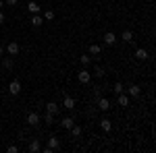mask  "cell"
<instances>
[{"label": "cell", "mask_w": 156, "mask_h": 153, "mask_svg": "<svg viewBox=\"0 0 156 153\" xmlns=\"http://www.w3.org/2000/svg\"><path fill=\"white\" fill-rule=\"evenodd\" d=\"M104 44H106V46H115V44H117V35H115L112 31L104 33Z\"/></svg>", "instance_id": "9"}, {"label": "cell", "mask_w": 156, "mask_h": 153, "mask_svg": "<svg viewBox=\"0 0 156 153\" xmlns=\"http://www.w3.org/2000/svg\"><path fill=\"white\" fill-rule=\"evenodd\" d=\"M96 104H98V108H100L102 112H108V110H110V99H108V97H98Z\"/></svg>", "instance_id": "3"}, {"label": "cell", "mask_w": 156, "mask_h": 153, "mask_svg": "<svg viewBox=\"0 0 156 153\" xmlns=\"http://www.w3.org/2000/svg\"><path fill=\"white\" fill-rule=\"evenodd\" d=\"M135 58H137V60H146V58H148V50L137 48V50H135Z\"/></svg>", "instance_id": "17"}, {"label": "cell", "mask_w": 156, "mask_h": 153, "mask_svg": "<svg viewBox=\"0 0 156 153\" xmlns=\"http://www.w3.org/2000/svg\"><path fill=\"white\" fill-rule=\"evenodd\" d=\"M112 91H115L117 95H119V93H125V85H123V83H115V85H112Z\"/></svg>", "instance_id": "20"}, {"label": "cell", "mask_w": 156, "mask_h": 153, "mask_svg": "<svg viewBox=\"0 0 156 153\" xmlns=\"http://www.w3.org/2000/svg\"><path fill=\"white\" fill-rule=\"evenodd\" d=\"M4 4H6V6H15V4H17V0H4Z\"/></svg>", "instance_id": "27"}, {"label": "cell", "mask_w": 156, "mask_h": 153, "mask_svg": "<svg viewBox=\"0 0 156 153\" xmlns=\"http://www.w3.org/2000/svg\"><path fill=\"white\" fill-rule=\"evenodd\" d=\"M73 124H75V120H73L71 116H65V118H60V126H62V128H67V130H69V128L73 126Z\"/></svg>", "instance_id": "11"}, {"label": "cell", "mask_w": 156, "mask_h": 153, "mask_svg": "<svg viewBox=\"0 0 156 153\" xmlns=\"http://www.w3.org/2000/svg\"><path fill=\"white\" fill-rule=\"evenodd\" d=\"M25 120H27V124H29V126H37V124L42 122V116H40L37 112H29V114L25 116Z\"/></svg>", "instance_id": "1"}, {"label": "cell", "mask_w": 156, "mask_h": 153, "mask_svg": "<svg viewBox=\"0 0 156 153\" xmlns=\"http://www.w3.org/2000/svg\"><path fill=\"white\" fill-rule=\"evenodd\" d=\"M79 62H81L83 66H87V64L92 62V56H90V54H83V56H79Z\"/></svg>", "instance_id": "22"}, {"label": "cell", "mask_w": 156, "mask_h": 153, "mask_svg": "<svg viewBox=\"0 0 156 153\" xmlns=\"http://www.w3.org/2000/svg\"><path fill=\"white\" fill-rule=\"evenodd\" d=\"M17 151H19V149H17L15 145H11V147H9V153H17Z\"/></svg>", "instance_id": "28"}, {"label": "cell", "mask_w": 156, "mask_h": 153, "mask_svg": "<svg viewBox=\"0 0 156 153\" xmlns=\"http://www.w3.org/2000/svg\"><path fill=\"white\" fill-rule=\"evenodd\" d=\"M42 17H44V21H52V19H54V11H44V15H42Z\"/></svg>", "instance_id": "23"}, {"label": "cell", "mask_w": 156, "mask_h": 153, "mask_svg": "<svg viewBox=\"0 0 156 153\" xmlns=\"http://www.w3.org/2000/svg\"><path fill=\"white\" fill-rule=\"evenodd\" d=\"M127 93L131 95V97H140V95H142V87L135 85V83H131V85L127 87Z\"/></svg>", "instance_id": "4"}, {"label": "cell", "mask_w": 156, "mask_h": 153, "mask_svg": "<svg viewBox=\"0 0 156 153\" xmlns=\"http://www.w3.org/2000/svg\"><path fill=\"white\" fill-rule=\"evenodd\" d=\"M69 130H71V135H73V137H77V139L81 137V126H77V124H73V126H71Z\"/></svg>", "instance_id": "21"}, {"label": "cell", "mask_w": 156, "mask_h": 153, "mask_svg": "<svg viewBox=\"0 0 156 153\" xmlns=\"http://www.w3.org/2000/svg\"><path fill=\"white\" fill-rule=\"evenodd\" d=\"M46 112L56 114V112H58V104H56V101H48V104H46Z\"/></svg>", "instance_id": "19"}, {"label": "cell", "mask_w": 156, "mask_h": 153, "mask_svg": "<svg viewBox=\"0 0 156 153\" xmlns=\"http://www.w3.org/2000/svg\"><path fill=\"white\" fill-rule=\"evenodd\" d=\"M12 64H15L12 58H4V60H2V66H4V68H12Z\"/></svg>", "instance_id": "25"}, {"label": "cell", "mask_w": 156, "mask_h": 153, "mask_svg": "<svg viewBox=\"0 0 156 153\" xmlns=\"http://www.w3.org/2000/svg\"><path fill=\"white\" fill-rule=\"evenodd\" d=\"M27 11L31 12V15H40V12H42V6H40L37 2H34V0H31V2L27 4Z\"/></svg>", "instance_id": "8"}, {"label": "cell", "mask_w": 156, "mask_h": 153, "mask_svg": "<svg viewBox=\"0 0 156 153\" xmlns=\"http://www.w3.org/2000/svg\"><path fill=\"white\" fill-rule=\"evenodd\" d=\"M58 147H60V139L58 137H50L48 139V149L54 151V149H58Z\"/></svg>", "instance_id": "12"}, {"label": "cell", "mask_w": 156, "mask_h": 153, "mask_svg": "<svg viewBox=\"0 0 156 153\" xmlns=\"http://www.w3.org/2000/svg\"><path fill=\"white\" fill-rule=\"evenodd\" d=\"M77 81L83 83V85H87V83L92 81V72L87 71V68H81V71L77 72Z\"/></svg>", "instance_id": "2"}, {"label": "cell", "mask_w": 156, "mask_h": 153, "mask_svg": "<svg viewBox=\"0 0 156 153\" xmlns=\"http://www.w3.org/2000/svg\"><path fill=\"white\" fill-rule=\"evenodd\" d=\"M27 151H29V153H40V151H42V143L37 141V139H34V141L29 143V147H27Z\"/></svg>", "instance_id": "7"}, {"label": "cell", "mask_w": 156, "mask_h": 153, "mask_svg": "<svg viewBox=\"0 0 156 153\" xmlns=\"http://www.w3.org/2000/svg\"><path fill=\"white\" fill-rule=\"evenodd\" d=\"M2 6H4V0H0V8H2Z\"/></svg>", "instance_id": "30"}, {"label": "cell", "mask_w": 156, "mask_h": 153, "mask_svg": "<svg viewBox=\"0 0 156 153\" xmlns=\"http://www.w3.org/2000/svg\"><path fill=\"white\" fill-rule=\"evenodd\" d=\"M94 75H96V77H102V75H104V71H102L100 66H96V68H94Z\"/></svg>", "instance_id": "26"}, {"label": "cell", "mask_w": 156, "mask_h": 153, "mask_svg": "<svg viewBox=\"0 0 156 153\" xmlns=\"http://www.w3.org/2000/svg\"><path fill=\"white\" fill-rule=\"evenodd\" d=\"M100 126H102L104 132H110V130H112V122H110L108 118H102V120H100Z\"/></svg>", "instance_id": "13"}, {"label": "cell", "mask_w": 156, "mask_h": 153, "mask_svg": "<svg viewBox=\"0 0 156 153\" xmlns=\"http://www.w3.org/2000/svg\"><path fill=\"white\" fill-rule=\"evenodd\" d=\"M9 93L11 95H19L21 93V83L19 81H11L9 83Z\"/></svg>", "instance_id": "5"}, {"label": "cell", "mask_w": 156, "mask_h": 153, "mask_svg": "<svg viewBox=\"0 0 156 153\" xmlns=\"http://www.w3.org/2000/svg\"><path fill=\"white\" fill-rule=\"evenodd\" d=\"M100 52H102V48L98 46V44H92V46H90V56L98 58V56H100Z\"/></svg>", "instance_id": "15"}, {"label": "cell", "mask_w": 156, "mask_h": 153, "mask_svg": "<svg viewBox=\"0 0 156 153\" xmlns=\"http://www.w3.org/2000/svg\"><path fill=\"white\" fill-rule=\"evenodd\" d=\"M2 52H4V48H2V46H0V56H2Z\"/></svg>", "instance_id": "31"}, {"label": "cell", "mask_w": 156, "mask_h": 153, "mask_svg": "<svg viewBox=\"0 0 156 153\" xmlns=\"http://www.w3.org/2000/svg\"><path fill=\"white\" fill-rule=\"evenodd\" d=\"M121 39H123L125 44H133V33L125 29V31H123V35H121Z\"/></svg>", "instance_id": "18"}, {"label": "cell", "mask_w": 156, "mask_h": 153, "mask_svg": "<svg viewBox=\"0 0 156 153\" xmlns=\"http://www.w3.org/2000/svg\"><path fill=\"white\" fill-rule=\"evenodd\" d=\"M44 122H46V124H52V122H54V114H52V112H46V116H44Z\"/></svg>", "instance_id": "24"}, {"label": "cell", "mask_w": 156, "mask_h": 153, "mask_svg": "<svg viewBox=\"0 0 156 153\" xmlns=\"http://www.w3.org/2000/svg\"><path fill=\"white\" fill-rule=\"evenodd\" d=\"M19 50H21V48H19V44H17V42H9V46H6L9 56H17V54H19Z\"/></svg>", "instance_id": "6"}, {"label": "cell", "mask_w": 156, "mask_h": 153, "mask_svg": "<svg viewBox=\"0 0 156 153\" xmlns=\"http://www.w3.org/2000/svg\"><path fill=\"white\" fill-rule=\"evenodd\" d=\"M31 25H34V27H42V25H44V17H42V15H34V17H31Z\"/></svg>", "instance_id": "14"}, {"label": "cell", "mask_w": 156, "mask_h": 153, "mask_svg": "<svg viewBox=\"0 0 156 153\" xmlns=\"http://www.w3.org/2000/svg\"><path fill=\"white\" fill-rule=\"evenodd\" d=\"M62 108H67V110H75V99H73L71 95H65V99H62Z\"/></svg>", "instance_id": "10"}, {"label": "cell", "mask_w": 156, "mask_h": 153, "mask_svg": "<svg viewBox=\"0 0 156 153\" xmlns=\"http://www.w3.org/2000/svg\"><path fill=\"white\" fill-rule=\"evenodd\" d=\"M117 101H119V106H121V108H127V106H129V95L119 93V99H117Z\"/></svg>", "instance_id": "16"}, {"label": "cell", "mask_w": 156, "mask_h": 153, "mask_svg": "<svg viewBox=\"0 0 156 153\" xmlns=\"http://www.w3.org/2000/svg\"><path fill=\"white\" fill-rule=\"evenodd\" d=\"M4 23V15H2V12H0V25Z\"/></svg>", "instance_id": "29"}]
</instances>
